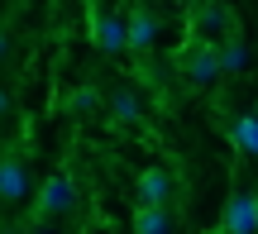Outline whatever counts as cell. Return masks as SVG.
I'll use <instances>...</instances> for the list:
<instances>
[{
    "mask_svg": "<svg viewBox=\"0 0 258 234\" xmlns=\"http://www.w3.org/2000/svg\"><path fill=\"white\" fill-rule=\"evenodd\" d=\"M201 29H230V10L225 5H206L201 10Z\"/></svg>",
    "mask_w": 258,
    "mask_h": 234,
    "instance_id": "12",
    "label": "cell"
},
{
    "mask_svg": "<svg viewBox=\"0 0 258 234\" xmlns=\"http://www.w3.org/2000/svg\"><path fill=\"white\" fill-rule=\"evenodd\" d=\"M77 206V182L67 172H53V177L38 187V201H34V225H48V220L67 215Z\"/></svg>",
    "mask_w": 258,
    "mask_h": 234,
    "instance_id": "1",
    "label": "cell"
},
{
    "mask_svg": "<svg viewBox=\"0 0 258 234\" xmlns=\"http://www.w3.org/2000/svg\"><path fill=\"white\" fill-rule=\"evenodd\" d=\"M29 234H48V229H29Z\"/></svg>",
    "mask_w": 258,
    "mask_h": 234,
    "instance_id": "17",
    "label": "cell"
},
{
    "mask_svg": "<svg viewBox=\"0 0 258 234\" xmlns=\"http://www.w3.org/2000/svg\"><path fill=\"white\" fill-rule=\"evenodd\" d=\"M0 57H5V29H0Z\"/></svg>",
    "mask_w": 258,
    "mask_h": 234,
    "instance_id": "14",
    "label": "cell"
},
{
    "mask_svg": "<svg viewBox=\"0 0 258 234\" xmlns=\"http://www.w3.org/2000/svg\"><path fill=\"white\" fill-rule=\"evenodd\" d=\"M0 115H5V91H0Z\"/></svg>",
    "mask_w": 258,
    "mask_h": 234,
    "instance_id": "16",
    "label": "cell"
},
{
    "mask_svg": "<svg viewBox=\"0 0 258 234\" xmlns=\"http://www.w3.org/2000/svg\"><path fill=\"white\" fill-rule=\"evenodd\" d=\"M96 101H101V96H96V91H91V86H82V91H77V96H72V110H91V105H96Z\"/></svg>",
    "mask_w": 258,
    "mask_h": 234,
    "instance_id": "13",
    "label": "cell"
},
{
    "mask_svg": "<svg viewBox=\"0 0 258 234\" xmlns=\"http://www.w3.org/2000/svg\"><path fill=\"white\" fill-rule=\"evenodd\" d=\"M124 29H129V48H134V53H148L153 38H158V19L144 15V10H134V15L124 19Z\"/></svg>",
    "mask_w": 258,
    "mask_h": 234,
    "instance_id": "7",
    "label": "cell"
},
{
    "mask_svg": "<svg viewBox=\"0 0 258 234\" xmlns=\"http://www.w3.org/2000/svg\"><path fill=\"white\" fill-rule=\"evenodd\" d=\"M177 62H182V72L191 76L196 86H211L215 76L225 72L220 67V48H211V43H191L186 53H177Z\"/></svg>",
    "mask_w": 258,
    "mask_h": 234,
    "instance_id": "2",
    "label": "cell"
},
{
    "mask_svg": "<svg viewBox=\"0 0 258 234\" xmlns=\"http://www.w3.org/2000/svg\"><path fill=\"white\" fill-rule=\"evenodd\" d=\"M115 115H120V120H139V115H144V105H139V96L134 91H129V86H124V91H115Z\"/></svg>",
    "mask_w": 258,
    "mask_h": 234,
    "instance_id": "11",
    "label": "cell"
},
{
    "mask_svg": "<svg viewBox=\"0 0 258 234\" xmlns=\"http://www.w3.org/2000/svg\"><path fill=\"white\" fill-rule=\"evenodd\" d=\"M24 191H29L24 163H19V158H0V196H5V201H19Z\"/></svg>",
    "mask_w": 258,
    "mask_h": 234,
    "instance_id": "6",
    "label": "cell"
},
{
    "mask_svg": "<svg viewBox=\"0 0 258 234\" xmlns=\"http://www.w3.org/2000/svg\"><path fill=\"white\" fill-rule=\"evenodd\" d=\"M215 234H225V229H215Z\"/></svg>",
    "mask_w": 258,
    "mask_h": 234,
    "instance_id": "19",
    "label": "cell"
},
{
    "mask_svg": "<svg viewBox=\"0 0 258 234\" xmlns=\"http://www.w3.org/2000/svg\"><path fill=\"white\" fill-rule=\"evenodd\" d=\"M134 196L139 206H167V196H172V172L167 168H144L134 182Z\"/></svg>",
    "mask_w": 258,
    "mask_h": 234,
    "instance_id": "4",
    "label": "cell"
},
{
    "mask_svg": "<svg viewBox=\"0 0 258 234\" xmlns=\"http://www.w3.org/2000/svg\"><path fill=\"white\" fill-rule=\"evenodd\" d=\"M244 57H249V53H244L239 34H225V48H220V67H225V72H239V67H244Z\"/></svg>",
    "mask_w": 258,
    "mask_h": 234,
    "instance_id": "10",
    "label": "cell"
},
{
    "mask_svg": "<svg viewBox=\"0 0 258 234\" xmlns=\"http://www.w3.org/2000/svg\"><path fill=\"white\" fill-rule=\"evenodd\" d=\"M167 229H172L167 206H139L134 210V234H167Z\"/></svg>",
    "mask_w": 258,
    "mask_h": 234,
    "instance_id": "8",
    "label": "cell"
},
{
    "mask_svg": "<svg viewBox=\"0 0 258 234\" xmlns=\"http://www.w3.org/2000/svg\"><path fill=\"white\" fill-rule=\"evenodd\" d=\"M230 143L244 148L249 158H258V115H239V120L230 124Z\"/></svg>",
    "mask_w": 258,
    "mask_h": 234,
    "instance_id": "9",
    "label": "cell"
},
{
    "mask_svg": "<svg viewBox=\"0 0 258 234\" xmlns=\"http://www.w3.org/2000/svg\"><path fill=\"white\" fill-rule=\"evenodd\" d=\"M253 115H258V105H253Z\"/></svg>",
    "mask_w": 258,
    "mask_h": 234,
    "instance_id": "18",
    "label": "cell"
},
{
    "mask_svg": "<svg viewBox=\"0 0 258 234\" xmlns=\"http://www.w3.org/2000/svg\"><path fill=\"white\" fill-rule=\"evenodd\" d=\"M0 234H19V229H15V225H5V229H0Z\"/></svg>",
    "mask_w": 258,
    "mask_h": 234,
    "instance_id": "15",
    "label": "cell"
},
{
    "mask_svg": "<svg viewBox=\"0 0 258 234\" xmlns=\"http://www.w3.org/2000/svg\"><path fill=\"white\" fill-rule=\"evenodd\" d=\"M91 38H96V48L101 53H124L129 48V29H124V19H110V15H91Z\"/></svg>",
    "mask_w": 258,
    "mask_h": 234,
    "instance_id": "5",
    "label": "cell"
},
{
    "mask_svg": "<svg viewBox=\"0 0 258 234\" xmlns=\"http://www.w3.org/2000/svg\"><path fill=\"white\" fill-rule=\"evenodd\" d=\"M220 229L225 234H258V196H230Z\"/></svg>",
    "mask_w": 258,
    "mask_h": 234,
    "instance_id": "3",
    "label": "cell"
}]
</instances>
